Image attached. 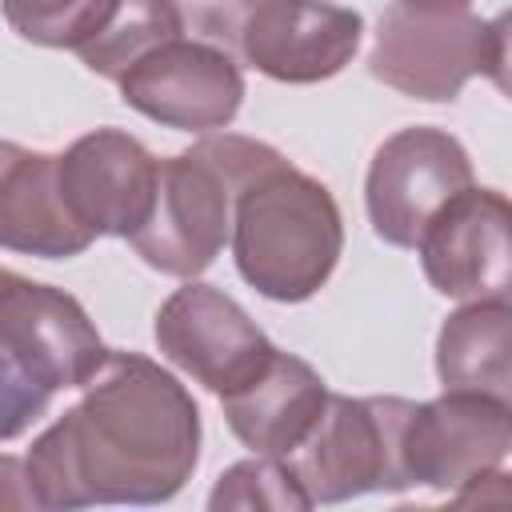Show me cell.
<instances>
[{
	"instance_id": "e0dca14e",
	"label": "cell",
	"mask_w": 512,
	"mask_h": 512,
	"mask_svg": "<svg viewBox=\"0 0 512 512\" xmlns=\"http://www.w3.org/2000/svg\"><path fill=\"white\" fill-rule=\"evenodd\" d=\"M180 32L184 28L168 0H120L116 16L104 24V32H96L88 44H80L76 56L84 60L88 72L116 84L128 64H136L148 48H156L160 40L180 36Z\"/></svg>"
},
{
	"instance_id": "ac0fdd59",
	"label": "cell",
	"mask_w": 512,
	"mask_h": 512,
	"mask_svg": "<svg viewBox=\"0 0 512 512\" xmlns=\"http://www.w3.org/2000/svg\"><path fill=\"white\" fill-rule=\"evenodd\" d=\"M8 28L40 48H80L116 16L120 0H0Z\"/></svg>"
},
{
	"instance_id": "ba28073f",
	"label": "cell",
	"mask_w": 512,
	"mask_h": 512,
	"mask_svg": "<svg viewBox=\"0 0 512 512\" xmlns=\"http://www.w3.org/2000/svg\"><path fill=\"white\" fill-rule=\"evenodd\" d=\"M120 100L180 132H220L244 104V72L232 52L188 32L160 40L116 80Z\"/></svg>"
},
{
	"instance_id": "7c38bea8",
	"label": "cell",
	"mask_w": 512,
	"mask_h": 512,
	"mask_svg": "<svg viewBox=\"0 0 512 512\" xmlns=\"http://www.w3.org/2000/svg\"><path fill=\"white\" fill-rule=\"evenodd\" d=\"M364 16L332 0H264L232 48L236 64L280 84H320L352 64Z\"/></svg>"
},
{
	"instance_id": "603a6c76",
	"label": "cell",
	"mask_w": 512,
	"mask_h": 512,
	"mask_svg": "<svg viewBox=\"0 0 512 512\" xmlns=\"http://www.w3.org/2000/svg\"><path fill=\"white\" fill-rule=\"evenodd\" d=\"M404 4H412V8H428V12H460V8H468L472 0H404Z\"/></svg>"
},
{
	"instance_id": "4fadbf2b",
	"label": "cell",
	"mask_w": 512,
	"mask_h": 512,
	"mask_svg": "<svg viewBox=\"0 0 512 512\" xmlns=\"http://www.w3.org/2000/svg\"><path fill=\"white\" fill-rule=\"evenodd\" d=\"M156 164L160 160L136 136L120 128H96L76 136L56 156V180L72 220L92 240H132L152 208Z\"/></svg>"
},
{
	"instance_id": "8fae6325",
	"label": "cell",
	"mask_w": 512,
	"mask_h": 512,
	"mask_svg": "<svg viewBox=\"0 0 512 512\" xmlns=\"http://www.w3.org/2000/svg\"><path fill=\"white\" fill-rule=\"evenodd\" d=\"M512 208L504 192L468 184L420 232L416 252L428 284L448 300H508Z\"/></svg>"
},
{
	"instance_id": "7402d4cb",
	"label": "cell",
	"mask_w": 512,
	"mask_h": 512,
	"mask_svg": "<svg viewBox=\"0 0 512 512\" xmlns=\"http://www.w3.org/2000/svg\"><path fill=\"white\" fill-rule=\"evenodd\" d=\"M0 508H40L28 480V464L8 452H0Z\"/></svg>"
},
{
	"instance_id": "8992f818",
	"label": "cell",
	"mask_w": 512,
	"mask_h": 512,
	"mask_svg": "<svg viewBox=\"0 0 512 512\" xmlns=\"http://www.w3.org/2000/svg\"><path fill=\"white\" fill-rule=\"evenodd\" d=\"M472 184L464 144L432 124L392 132L364 176V208L372 232L392 248H416L424 224Z\"/></svg>"
},
{
	"instance_id": "44dd1931",
	"label": "cell",
	"mask_w": 512,
	"mask_h": 512,
	"mask_svg": "<svg viewBox=\"0 0 512 512\" xmlns=\"http://www.w3.org/2000/svg\"><path fill=\"white\" fill-rule=\"evenodd\" d=\"M52 392L32 380L4 348H0V440H12L28 432L44 412H48Z\"/></svg>"
},
{
	"instance_id": "5b68a950",
	"label": "cell",
	"mask_w": 512,
	"mask_h": 512,
	"mask_svg": "<svg viewBox=\"0 0 512 512\" xmlns=\"http://www.w3.org/2000/svg\"><path fill=\"white\" fill-rule=\"evenodd\" d=\"M412 400L328 392L312 432L288 456L300 488L316 504H344L368 492H404L400 432Z\"/></svg>"
},
{
	"instance_id": "cb8c5ba5",
	"label": "cell",
	"mask_w": 512,
	"mask_h": 512,
	"mask_svg": "<svg viewBox=\"0 0 512 512\" xmlns=\"http://www.w3.org/2000/svg\"><path fill=\"white\" fill-rule=\"evenodd\" d=\"M8 272H12V268H0V284H4V280H8Z\"/></svg>"
},
{
	"instance_id": "2e32d148",
	"label": "cell",
	"mask_w": 512,
	"mask_h": 512,
	"mask_svg": "<svg viewBox=\"0 0 512 512\" xmlns=\"http://www.w3.org/2000/svg\"><path fill=\"white\" fill-rule=\"evenodd\" d=\"M512 308L508 300H464L436 332V376L456 392L512 396Z\"/></svg>"
},
{
	"instance_id": "277c9868",
	"label": "cell",
	"mask_w": 512,
	"mask_h": 512,
	"mask_svg": "<svg viewBox=\"0 0 512 512\" xmlns=\"http://www.w3.org/2000/svg\"><path fill=\"white\" fill-rule=\"evenodd\" d=\"M508 20H484L468 8L428 12L404 0L388 4L368 52V72L400 96L424 104H448L472 76H488L504 88Z\"/></svg>"
},
{
	"instance_id": "30bf717a",
	"label": "cell",
	"mask_w": 512,
	"mask_h": 512,
	"mask_svg": "<svg viewBox=\"0 0 512 512\" xmlns=\"http://www.w3.org/2000/svg\"><path fill=\"white\" fill-rule=\"evenodd\" d=\"M0 348L52 396L60 388H84L108 356L76 296L20 272H8L0 284Z\"/></svg>"
},
{
	"instance_id": "6da1fadb",
	"label": "cell",
	"mask_w": 512,
	"mask_h": 512,
	"mask_svg": "<svg viewBox=\"0 0 512 512\" xmlns=\"http://www.w3.org/2000/svg\"><path fill=\"white\" fill-rule=\"evenodd\" d=\"M200 408L192 392L140 352H112L84 396L28 448L40 508L164 504L196 472Z\"/></svg>"
},
{
	"instance_id": "3957f363",
	"label": "cell",
	"mask_w": 512,
	"mask_h": 512,
	"mask_svg": "<svg viewBox=\"0 0 512 512\" xmlns=\"http://www.w3.org/2000/svg\"><path fill=\"white\" fill-rule=\"evenodd\" d=\"M280 152L264 140L236 132H204L192 148L156 164V192L148 220L128 240L136 256L180 280H196L232 236V204L244 180H252Z\"/></svg>"
},
{
	"instance_id": "52a82bcc",
	"label": "cell",
	"mask_w": 512,
	"mask_h": 512,
	"mask_svg": "<svg viewBox=\"0 0 512 512\" xmlns=\"http://www.w3.org/2000/svg\"><path fill=\"white\" fill-rule=\"evenodd\" d=\"M512 448V408L488 392H456L408 408L400 432V460L408 488L464 492L488 472L504 468Z\"/></svg>"
},
{
	"instance_id": "9c48e42d",
	"label": "cell",
	"mask_w": 512,
	"mask_h": 512,
	"mask_svg": "<svg viewBox=\"0 0 512 512\" xmlns=\"http://www.w3.org/2000/svg\"><path fill=\"white\" fill-rule=\"evenodd\" d=\"M152 336L168 364L216 396L244 388L276 352V344L232 296L200 280H188L160 304Z\"/></svg>"
},
{
	"instance_id": "d6986e66",
	"label": "cell",
	"mask_w": 512,
	"mask_h": 512,
	"mask_svg": "<svg viewBox=\"0 0 512 512\" xmlns=\"http://www.w3.org/2000/svg\"><path fill=\"white\" fill-rule=\"evenodd\" d=\"M208 508L212 512H232V508H268V512H308L312 500L300 488L292 464L284 456H260L252 452L248 460L232 464L228 472H220L216 488L208 492Z\"/></svg>"
},
{
	"instance_id": "7a4b0ae2",
	"label": "cell",
	"mask_w": 512,
	"mask_h": 512,
	"mask_svg": "<svg viewBox=\"0 0 512 512\" xmlns=\"http://www.w3.org/2000/svg\"><path fill=\"white\" fill-rule=\"evenodd\" d=\"M232 260L248 288L276 304L312 300L344 252L340 204L284 152L240 184L232 204Z\"/></svg>"
},
{
	"instance_id": "ffe728a7",
	"label": "cell",
	"mask_w": 512,
	"mask_h": 512,
	"mask_svg": "<svg viewBox=\"0 0 512 512\" xmlns=\"http://www.w3.org/2000/svg\"><path fill=\"white\" fill-rule=\"evenodd\" d=\"M168 4L176 8V20L188 36L232 52L240 40V28L264 0H168Z\"/></svg>"
},
{
	"instance_id": "9a60e30c",
	"label": "cell",
	"mask_w": 512,
	"mask_h": 512,
	"mask_svg": "<svg viewBox=\"0 0 512 512\" xmlns=\"http://www.w3.org/2000/svg\"><path fill=\"white\" fill-rule=\"evenodd\" d=\"M88 244L92 236L72 220L60 196L56 156L0 140V248L68 260L88 252Z\"/></svg>"
},
{
	"instance_id": "5bb4252c",
	"label": "cell",
	"mask_w": 512,
	"mask_h": 512,
	"mask_svg": "<svg viewBox=\"0 0 512 512\" xmlns=\"http://www.w3.org/2000/svg\"><path fill=\"white\" fill-rule=\"evenodd\" d=\"M324 400V376L308 360L280 348L244 388L220 396L232 436L260 456H292L312 432Z\"/></svg>"
}]
</instances>
